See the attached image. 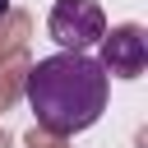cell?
Masks as SVG:
<instances>
[{"instance_id":"4","label":"cell","mask_w":148,"mask_h":148,"mask_svg":"<svg viewBox=\"0 0 148 148\" xmlns=\"http://www.w3.org/2000/svg\"><path fill=\"white\" fill-rule=\"evenodd\" d=\"M0 18H9V0H0Z\"/></svg>"},{"instance_id":"3","label":"cell","mask_w":148,"mask_h":148,"mask_svg":"<svg viewBox=\"0 0 148 148\" xmlns=\"http://www.w3.org/2000/svg\"><path fill=\"white\" fill-rule=\"evenodd\" d=\"M102 69L116 74V79H139L148 69V37L139 23H125V28H111L102 32Z\"/></svg>"},{"instance_id":"1","label":"cell","mask_w":148,"mask_h":148,"mask_svg":"<svg viewBox=\"0 0 148 148\" xmlns=\"http://www.w3.org/2000/svg\"><path fill=\"white\" fill-rule=\"evenodd\" d=\"M23 92H28V106H32L42 130H51V134H83L106 111L111 74L88 51H56V56H42L28 69Z\"/></svg>"},{"instance_id":"2","label":"cell","mask_w":148,"mask_h":148,"mask_svg":"<svg viewBox=\"0 0 148 148\" xmlns=\"http://www.w3.org/2000/svg\"><path fill=\"white\" fill-rule=\"evenodd\" d=\"M46 28H51V37L60 42V51H88V46L102 42L106 14H102L97 0H56Z\"/></svg>"}]
</instances>
